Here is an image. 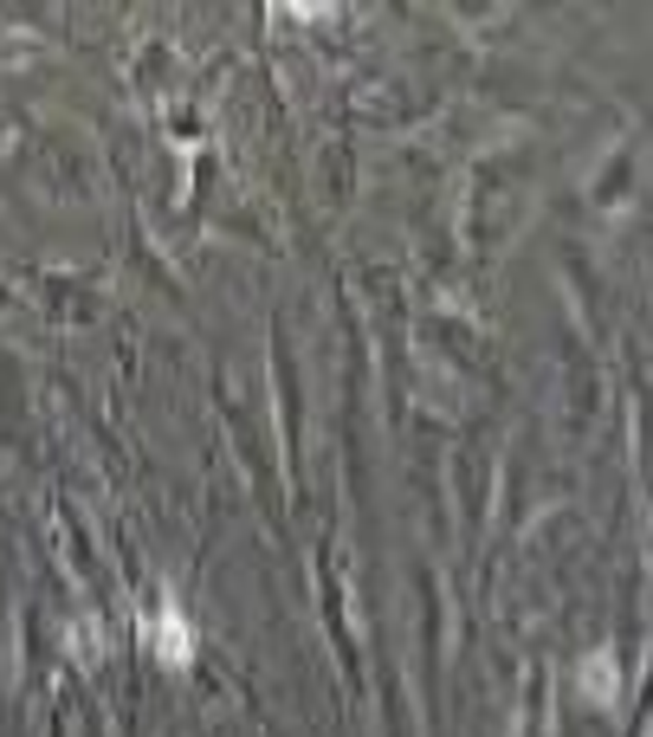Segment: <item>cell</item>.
Segmentation results:
<instances>
[{
  "instance_id": "cell-1",
  "label": "cell",
  "mask_w": 653,
  "mask_h": 737,
  "mask_svg": "<svg viewBox=\"0 0 653 737\" xmlns=\"http://www.w3.org/2000/svg\"><path fill=\"white\" fill-rule=\"evenodd\" d=\"M149 647H155V660H162V666H188V660H195V628L182 621V608H175V601H162V608H155V621H149Z\"/></svg>"
},
{
  "instance_id": "cell-2",
  "label": "cell",
  "mask_w": 653,
  "mask_h": 737,
  "mask_svg": "<svg viewBox=\"0 0 653 737\" xmlns=\"http://www.w3.org/2000/svg\"><path fill=\"white\" fill-rule=\"evenodd\" d=\"M582 686H588V699H615V660L608 654H588L582 660Z\"/></svg>"
}]
</instances>
